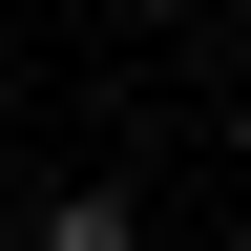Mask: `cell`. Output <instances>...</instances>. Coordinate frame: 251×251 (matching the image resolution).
Returning a JSON list of instances; mask_svg holds the SVG:
<instances>
[{"label":"cell","mask_w":251,"mask_h":251,"mask_svg":"<svg viewBox=\"0 0 251 251\" xmlns=\"http://www.w3.org/2000/svg\"><path fill=\"white\" fill-rule=\"evenodd\" d=\"M21 251H147V188H126V168H63V188H42V230H21Z\"/></svg>","instance_id":"obj_1"}]
</instances>
